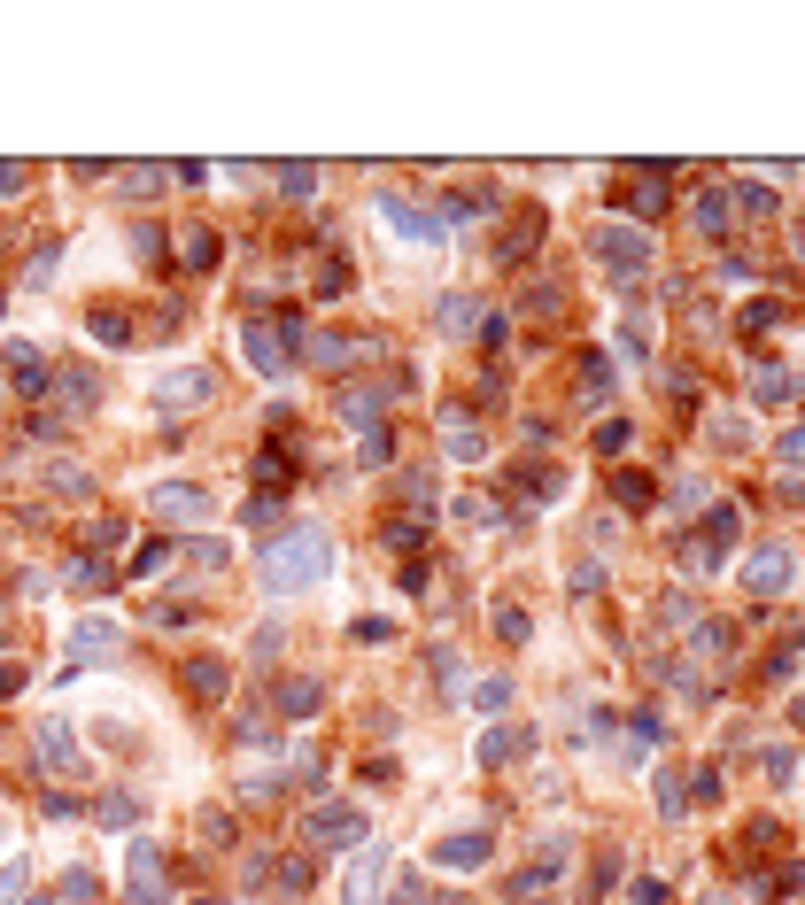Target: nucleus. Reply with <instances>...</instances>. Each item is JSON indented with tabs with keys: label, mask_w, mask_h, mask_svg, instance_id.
I'll list each match as a JSON object with an SVG mask.
<instances>
[{
	"label": "nucleus",
	"mask_w": 805,
	"mask_h": 905,
	"mask_svg": "<svg viewBox=\"0 0 805 905\" xmlns=\"http://www.w3.org/2000/svg\"><path fill=\"white\" fill-rule=\"evenodd\" d=\"M388 905H426V890H418V882H395V898Z\"/></svg>",
	"instance_id": "nucleus-41"
},
{
	"label": "nucleus",
	"mask_w": 805,
	"mask_h": 905,
	"mask_svg": "<svg viewBox=\"0 0 805 905\" xmlns=\"http://www.w3.org/2000/svg\"><path fill=\"white\" fill-rule=\"evenodd\" d=\"M388 395H411V380H388V387H357V395H341V418H357V426H372Z\"/></svg>",
	"instance_id": "nucleus-14"
},
{
	"label": "nucleus",
	"mask_w": 805,
	"mask_h": 905,
	"mask_svg": "<svg viewBox=\"0 0 805 905\" xmlns=\"http://www.w3.org/2000/svg\"><path fill=\"white\" fill-rule=\"evenodd\" d=\"M217 263V233H186V271H209Z\"/></svg>",
	"instance_id": "nucleus-31"
},
{
	"label": "nucleus",
	"mask_w": 805,
	"mask_h": 905,
	"mask_svg": "<svg viewBox=\"0 0 805 905\" xmlns=\"http://www.w3.org/2000/svg\"><path fill=\"white\" fill-rule=\"evenodd\" d=\"M434 859H442L449 875H473L480 859H488V828H473V836H442V851H434Z\"/></svg>",
	"instance_id": "nucleus-12"
},
{
	"label": "nucleus",
	"mask_w": 805,
	"mask_h": 905,
	"mask_svg": "<svg viewBox=\"0 0 805 905\" xmlns=\"http://www.w3.org/2000/svg\"><path fill=\"white\" fill-rule=\"evenodd\" d=\"M101 828H132V797H109L101 805Z\"/></svg>",
	"instance_id": "nucleus-37"
},
{
	"label": "nucleus",
	"mask_w": 805,
	"mask_h": 905,
	"mask_svg": "<svg viewBox=\"0 0 805 905\" xmlns=\"http://www.w3.org/2000/svg\"><path fill=\"white\" fill-rule=\"evenodd\" d=\"M70 720H47V728H39V759L55 766V774H70V766H78V743H70Z\"/></svg>",
	"instance_id": "nucleus-15"
},
{
	"label": "nucleus",
	"mask_w": 805,
	"mask_h": 905,
	"mask_svg": "<svg viewBox=\"0 0 805 905\" xmlns=\"http://www.w3.org/2000/svg\"><path fill=\"white\" fill-rule=\"evenodd\" d=\"M24 178H31V163H0V194H16Z\"/></svg>",
	"instance_id": "nucleus-40"
},
{
	"label": "nucleus",
	"mask_w": 805,
	"mask_h": 905,
	"mask_svg": "<svg viewBox=\"0 0 805 905\" xmlns=\"http://www.w3.org/2000/svg\"><path fill=\"white\" fill-rule=\"evenodd\" d=\"M744 588H751V596H782V588H790V550H782V542H775V550H759L744 565Z\"/></svg>",
	"instance_id": "nucleus-9"
},
{
	"label": "nucleus",
	"mask_w": 805,
	"mask_h": 905,
	"mask_svg": "<svg viewBox=\"0 0 805 905\" xmlns=\"http://www.w3.org/2000/svg\"><path fill=\"white\" fill-rule=\"evenodd\" d=\"M310 844H326V851L364 844V813H349V805H318V813H310Z\"/></svg>",
	"instance_id": "nucleus-7"
},
{
	"label": "nucleus",
	"mask_w": 805,
	"mask_h": 905,
	"mask_svg": "<svg viewBox=\"0 0 805 905\" xmlns=\"http://www.w3.org/2000/svg\"><path fill=\"white\" fill-rule=\"evenodd\" d=\"M473 325H480V302L473 294H449L442 302V333H473Z\"/></svg>",
	"instance_id": "nucleus-22"
},
{
	"label": "nucleus",
	"mask_w": 805,
	"mask_h": 905,
	"mask_svg": "<svg viewBox=\"0 0 805 905\" xmlns=\"http://www.w3.org/2000/svg\"><path fill=\"white\" fill-rule=\"evenodd\" d=\"M380 217H388V225H395L403 240H411V248H442V240H449V225H442V217H426V209H411L403 194H380Z\"/></svg>",
	"instance_id": "nucleus-5"
},
{
	"label": "nucleus",
	"mask_w": 805,
	"mask_h": 905,
	"mask_svg": "<svg viewBox=\"0 0 805 905\" xmlns=\"http://www.w3.org/2000/svg\"><path fill=\"white\" fill-rule=\"evenodd\" d=\"M302 890H310V867H279V875H271V898H302Z\"/></svg>",
	"instance_id": "nucleus-30"
},
{
	"label": "nucleus",
	"mask_w": 805,
	"mask_h": 905,
	"mask_svg": "<svg viewBox=\"0 0 805 905\" xmlns=\"http://www.w3.org/2000/svg\"><path fill=\"white\" fill-rule=\"evenodd\" d=\"M620 503H651V480L643 472H620Z\"/></svg>",
	"instance_id": "nucleus-36"
},
{
	"label": "nucleus",
	"mask_w": 805,
	"mask_h": 905,
	"mask_svg": "<svg viewBox=\"0 0 805 905\" xmlns=\"http://www.w3.org/2000/svg\"><path fill=\"white\" fill-rule=\"evenodd\" d=\"M8 380L24 387V395H39V387L55 380V372H47V356L31 349V341H8Z\"/></svg>",
	"instance_id": "nucleus-11"
},
{
	"label": "nucleus",
	"mask_w": 805,
	"mask_h": 905,
	"mask_svg": "<svg viewBox=\"0 0 805 905\" xmlns=\"http://www.w3.org/2000/svg\"><path fill=\"white\" fill-rule=\"evenodd\" d=\"M86 333L101 341V349H124V341H132V318H124V310H93Z\"/></svg>",
	"instance_id": "nucleus-19"
},
{
	"label": "nucleus",
	"mask_w": 805,
	"mask_h": 905,
	"mask_svg": "<svg viewBox=\"0 0 805 905\" xmlns=\"http://www.w3.org/2000/svg\"><path fill=\"white\" fill-rule=\"evenodd\" d=\"M597 256L612 263L620 279H635V271H651V240L627 233V225H604V233H597Z\"/></svg>",
	"instance_id": "nucleus-6"
},
{
	"label": "nucleus",
	"mask_w": 805,
	"mask_h": 905,
	"mask_svg": "<svg viewBox=\"0 0 805 905\" xmlns=\"http://www.w3.org/2000/svg\"><path fill=\"white\" fill-rule=\"evenodd\" d=\"M349 287V263H318V294H341Z\"/></svg>",
	"instance_id": "nucleus-34"
},
{
	"label": "nucleus",
	"mask_w": 805,
	"mask_h": 905,
	"mask_svg": "<svg viewBox=\"0 0 805 905\" xmlns=\"http://www.w3.org/2000/svg\"><path fill=\"white\" fill-rule=\"evenodd\" d=\"M24 689V666H0V697H16Z\"/></svg>",
	"instance_id": "nucleus-42"
},
{
	"label": "nucleus",
	"mask_w": 805,
	"mask_h": 905,
	"mask_svg": "<svg viewBox=\"0 0 805 905\" xmlns=\"http://www.w3.org/2000/svg\"><path fill=\"white\" fill-rule=\"evenodd\" d=\"M380 875H388V851H364V859H357V875H349V898H341V905H372V898H380Z\"/></svg>",
	"instance_id": "nucleus-18"
},
{
	"label": "nucleus",
	"mask_w": 805,
	"mask_h": 905,
	"mask_svg": "<svg viewBox=\"0 0 805 905\" xmlns=\"http://www.w3.org/2000/svg\"><path fill=\"white\" fill-rule=\"evenodd\" d=\"M798 867H782V875H759V898H790V890H798Z\"/></svg>",
	"instance_id": "nucleus-33"
},
{
	"label": "nucleus",
	"mask_w": 805,
	"mask_h": 905,
	"mask_svg": "<svg viewBox=\"0 0 805 905\" xmlns=\"http://www.w3.org/2000/svg\"><path fill=\"white\" fill-rule=\"evenodd\" d=\"M194 905H217V898H194Z\"/></svg>",
	"instance_id": "nucleus-44"
},
{
	"label": "nucleus",
	"mask_w": 805,
	"mask_h": 905,
	"mask_svg": "<svg viewBox=\"0 0 805 905\" xmlns=\"http://www.w3.org/2000/svg\"><path fill=\"white\" fill-rule=\"evenodd\" d=\"M70 581H78V588H101V581H109V565H93V557H78V565H70Z\"/></svg>",
	"instance_id": "nucleus-35"
},
{
	"label": "nucleus",
	"mask_w": 805,
	"mask_h": 905,
	"mask_svg": "<svg viewBox=\"0 0 805 905\" xmlns=\"http://www.w3.org/2000/svg\"><path fill=\"white\" fill-rule=\"evenodd\" d=\"M782 465H805V426H790V434H782Z\"/></svg>",
	"instance_id": "nucleus-39"
},
{
	"label": "nucleus",
	"mask_w": 805,
	"mask_h": 905,
	"mask_svg": "<svg viewBox=\"0 0 805 905\" xmlns=\"http://www.w3.org/2000/svg\"><path fill=\"white\" fill-rule=\"evenodd\" d=\"M326 573H333V534L326 526H287V534L264 550V588H279V596L318 588Z\"/></svg>",
	"instance_id": "nucleus-1"
},
{
	"label": "nucleus",
	"mask_w": 805,
	"mask_h": 905,
	"mask_svg": "<svg viewBox=\"0 0 805 905\" xmlns=\"http://www.w3.org/2000/svg\"><path fill=\"white\" fill-rule=\"evenodd\" d=\"M442 449L449 457H465V465H473V457H488V434H480L473 418H465V410H449L442 418Z\"/></svg>",
	"instance_id": "nucleus-10"
},
{
	"label": "nucleus",
	"mask_w": 805,
	"mask_h": 905,
	"mask_svg": "<svg viewBox=\"0 0 805 905\" xmlns=\"http://www.w3.org/2000/svg\"><path fill=\"white\" fill-rule=\"evenodd\" d=\"M124 890H132V905H171V890H163V851H155L148 836L124 851Z\"/></svg>",
	"instance_id": "nucleus-3"
},
{
	"label": "nucleus",
	"mask_w": 805,
	"mask_h": 905,
	"mask_svg": "<svg viewBox=\"0 0 805 905\" xmlns=\"http://www.w3.org/2000/svg\"><path fill=\"white\" fill-rule=\"evenodd\" d=\"M751 387H759V403H790V387H798V380H790L782 364H759V380H751Z\"/></svg>",
	"instance_id": "nucleus-23"
},
{
	"label": "nucleus",
	"mask_w": 805,
	"mask_h": 905,
	"mask_svg": "<svg viewBox=\"0 0 805 905\" xmlns=\"http://www.w3.org/2000/svg\"><path fill=\"white\" fill-rule=\"evenodd\" d=\"M720 542H736V503H720L713 519H705V550L720 557Z\"/></svg>",
	"instance_id": "nucleus-27"
},
{
	"label": "nucleus",
	"mask_w": 805,
	"mask_h": 905,
	"mask_svg": "<svg viewBox=\"0 0 805 905\" xmlns=\"http://www.w3.org/2000/svg\"><path fill=\"white\" fill-rule=\"evenodd\" d=\"M217 395V372L209 364H186V372H163L155 380V410H194V403H209Z\"/></svg>",
	"instance_id": "nucleus-4"
},
{
	"label": "nucleus",
	"mask_w": 805,
	"mask_h": 905,
	"mask_svg": "<svg viewBox=\"0 0 805 905\" xmlns=\"http://www.w3.org/2000/svg\"><path fill=\"white\" fill-rule=\"evenodd\" d=\"M240 349H248V372H264V380H279L287 372V341H279V325H240Z\"/></svg>",
	"instance_id": "nucleus-8"
},
{
	"label": "nucleus",
	"mask_w": 805,
	"mask_h": 905,
	"mask_svg": "<svg viewBox=\"0 0 805 905\" xmlns=\"http://www.w3.org/2000/svg\"><path fill=\"white\" fill-rule=\"evenodd\" d=\"M171 557H179V542H163V534H155V542H140V557H132V581H155Z\"/></svg>",
	"instance_id": "nucleus-20"
},
{
	"label": "nucleus",
	"mask_w": 805,
	"mask_h": 905,
	"mask_svg": "<svg viewBox=\"0 0 805 905\" xmlns=\"http://www.w3.org/2000/svg\"><path fill=\"white\" fill-rule=\"evenodd\" d=\"M349 341H341V333H310V364H326V372H349Z\"/></svg>",
	"instance_id": "nucleus-21"
},
{
	"label": "nucleus",
	"mask_w": 805,
	"mask_h": 905,
	"mask_svg": "<svg viewBox=\"0 0 805 905\" xmlns=\"http://www.w3.org/2000/svg\"><path fill=\"white\" fill-rule=\"evenodd\" d=\"M179 550L194 557L202 573H225V557H233V550H225V542H209V534H194V542H179Z\"/></svg>",
	"instance_id": "nucleus-24"
},
{
	"label": "nucleus",
	"mask_w": 805,
	"mask_h": 905,
	"mask_svg": "<svg viewBox=\"0 0 805 905\" xmlns=\"http://www.w3.org/2000/svg\"><path fill=\"white\" fill-rule=\"evenodd\" d=\"M697 233H728V202H720V194H697Z\"/></svg>",
	"instance_id": "nucleus-26"
},
{
	"label": "nucleus",
	"mask_w": 805,
	"mask_h": 905,
	"mask_svg": "<svg viewBox=\"0 0 805 905\" xmlns=\"http://www.w3.org/2000/svg\"><path fill=\"white\" fill-rule=\"evenodd\" d=\"M473 704H480V712H504V704H511V681H504V673H488V681L473 689Z\"/></svg>",
	"instance_id": "nucleus-28"
},
{
	"label": "nucleus",
	"mask_w": 805,
	"mask_h": 905,
	"mask_svg": "<svg viewBox=\"0 0 805 905\" xmlns=\"http://www.w3.org/2000/svg\"><path fill=\"white\" fill-rule=\"evenodd\" d=\"M148 503H155V519H171V526H202V519H217V496H209V488H194V480H155Z\"/></svg>",
	"instance_id": "nucleus-2"
},
{
	"label": "nucleus",
	"mask_w": 805,
	"mask_h": 905,
	"mask_svg": "<svg viewBox=\"0 0 805 905\" xmlns=\"http://www.w3.org/2000/svg\"><path fill=\"white\" fill-rule=\"evenodd\" d=\"M163 178H171V171H155V163H132V171H124V194H155Z\"/></svg>",
	"instance_id": "nucleus-32"
},
{
	"label": "nucleus",
	"mask_w": 805,
	"mask_h": 905,
	"mask_svg": "<svg viewBox=\"0 0 805 905\" xmlns=\"http://www.w3.org/2000/svg\"><path fill=\"white\" fill-rule=\"evenodd\" d=\"M0 836H8V820H0Z\"/></svg>",
	"instance_id": "nucleus-45"
},
{
	"label": "nucleus",
	"mask_w": 805,
	"mask_h": 905,
	"mask_svg": "<svg viewBox=\"0 0 805 905\" xmlns=\"http://www.w3.org/2000/svg\"><path fill=\"white\" fill-rule=\"evenodd\" d=\"M24 898V867H0V905H16Z\"/></svg>",
	"instance_id": "nucleus-38"
},
{
	"label": "nucleus",
	"mask_w": 805,
	"mask_h": 905,
	"mask_svg": "<svg viewBox=\"0 0 805 905\" xmlns=\"http://www.w3.org/2000/svg\"><path fill=\"white\" fill-rule=\"evenodd\" d=\"M271 704H279V712H287V720H310V712H318V704H326V689H318V681H310V673H302V681H279V689H271Z\"/></svg>",
	"instance_id": "nucleus-13"
},
{
	"label": "nucleus",
	"mask_w": 805,
	"mask_h": 905,
	"mask_svg": "<svg viewBox=\"0 0 805 905\" xmlns=\"http://www.w3.org/2000/svg\"><path fill=\"white\" fill-rule=\"evenodd\" d=\"M310 186H318V163H279V194H310Z\"/></svg>",
	"instance_id": "nucleus-25"
},
{
	"label": "nucleus",
	"mask_w": 805,
	"mask_h": 905,
	"mask_svg": "<svg viewBox=\"0 0 805 905\" xmlns=\"http://www.w3.org/2000/svg\"><path fill=\"white\" fill-rule=\"evenodd\" d=\"M109 650H117V627H109V619H86V627L70 635V666H86V658H109Z\"/></svg>",
	"instance_id": "nucleus-16"
},
{
	"label": "nucleus",
	"mask_w": 805,
	"mask_h": 905,
	"mask_svg": "<svg viewBox=\"0 0 805 905\" xmlns=\"http://www.w3.org/2000/svg\"><path fill=\"white\" fill-rule=\"evenodd\" d=\"M24 905H47V898H24Z\"/></svg>",
	"instance_id": "nucleus-43"
},
{
	"label": "nucleus",
	"mask_w": 805,
	"mask_h": 905,
	"mask_svg": "<svg viewBox=\"0 0 805 905\" xmlns=\"http://www.w3.org/2000/svg\"><path fill=\"white\" fill-rule=\"evenodd\" d=\"M511 751H519V728H488V743H480V759H488V766H504Z\"/></svg>",
	"instance_id": "nucleus-29"
},
{
	"label": "nucleus",
	"mask_w": 805,
	"mask_h": 905,
	"mask_svg": "<svg viewBox=\"0 0 805 905\" xmlns=\"http://www.w3.org/2000/svg\"><path fill=\"white\" fill-rule=\"evenodd\" d=\"M186 689H194V697H225V689H233V673H225V658H186Z\"/></svg>",
	"instance_id": "nucleus-17"
}]
</instances>
